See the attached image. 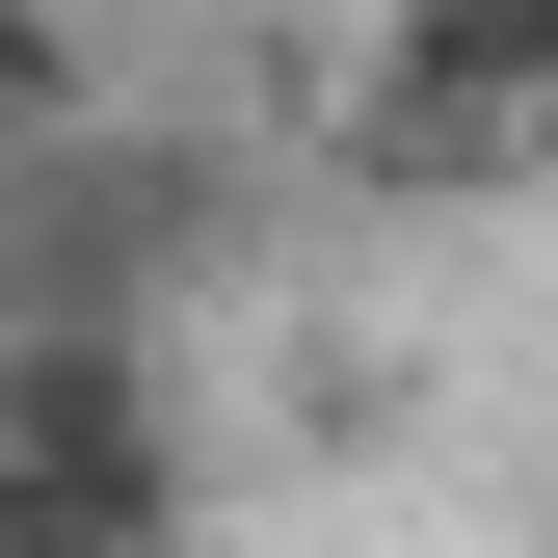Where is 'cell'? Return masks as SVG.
<instances>
[{
  "label": "cell",
  "instance_id": "cell-2",
  "mask_svg": "<svg viewBox=\"0 0 558 558\" xmlns=\"http://www.w3.org/2000/svg\"><path fill=\"white\" fill-rule=\"evenodd\" d=\"M319 133L373 186H506V160H558V53L532 27H345L319 53Z\"/></svg>",
  "mask_w": 558,
  "mask_h": 558
},
{
  "label": "cell",
  "instance_id": "cell-1",
  "mask_svg": "<svg viewBox=\"0 0 558 558\" xmlns=\"http://www.w3.org/2000/svg\"><path fill=\"white\" fill-rule=\"evenodd\" d=\"M186 266H214V160H186V133H53V160H0V345H160Z\"/></svg>",
  "mask_w": 558,
  "mask_h": 558
},
{
  "label": "cell",
  "instance_id": "cell-3",
  "mask_svg": "<svg viewBox=\"0 0 558 558\" xmlns=\"http://www.w3.org/2000/svg\"><path fill=\"white\" fill-rule=\"evenodd\" d=\"M0 558H160V506H81V478L0 452Z\"/></svg>",
  "mask_w": 558,
  "mask_h": 558
}]
</instances>
